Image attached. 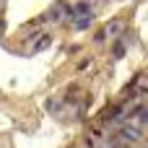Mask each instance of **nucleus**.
Here are the masks:
<instances>
[{"label": "nucleus", "instance_id": "nucleus-1", "mask_svg": "<svg viewBox=\"0 0 148 148\" xmlns=\"http://www.w3.org/2000/svg\"><path fill=\"white\" fill-rule=\"evenodd\" d=\"M75 13H81V16L88 13V16H91V5H88V3H78V5H75Z\"/></svg>", "mask_w": 148, "mask_h": 148}, {"label": "nucleus", "instance_id": "nucleus-2", "mask_svg": "<svg viewBox=\"0 0 148 148\" xmlns=\"http://www.w3.org/2000/svg\"><path fill=\"white\" fill-rule=\"evenodd\" d=\"M91 21H94L91 16H83V18H81V21L75 23V29H88V26H91Z\"/></svg>", "mask_w": 148, "mask_h": 148}, {"label": "nucleus", "instance_id": "nucleus-3", "mask_svg": "<svg viewBox=\"0 0 148 148\" xmlns=\"http://www.w3.org/2000/svg\"><path fill=\"white\" fill-rule=\"evenodd\" d=\"M122 55H125V44H122V42H117V44H114V57L120 60Z\"/></svg>", "mask_w": 148, "mask_h": 148}, {"label": "nucleus", "instance_id": "nucleus-4", "mask_svg": "<svg viewBox=\"0 0 148 148\" xmlns=\"http://www.w3.org/2000/svg\"><path fill=\"white\" fill-rule=\"evenodd\" d=\"M47 44H49V36H44V39H42V42H39V44H36V49H44V47H47Z\"/></svg>", "mask_w": 148, "mask_h": 148}]
</instances>
